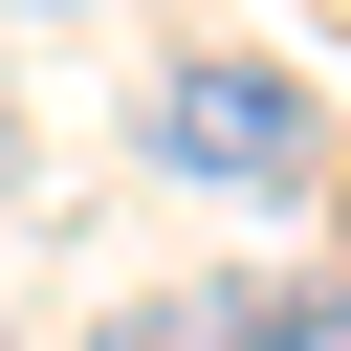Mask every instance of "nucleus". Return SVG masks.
<instances>
[{"mask_svg":"<svg viewBox=\"0 0 351 351\" xmlns=\"http://www.w3.org/2000/svg\"><path fill=\"white\" fill-rule=\"evenodd\" d=\"M154 154H176L197 197H307V154H329V132H307V88H285L263 44H219V66H176V88H154Z\"/></svg>","mask_w":351,"mask_h":351,"instance_id":"1","label":"nucleus"},{"mask_svg":"<svg viewBox=\"0 0 351 351\" xmlns=\"http://www.w3.org/2000/svg\"><path fill=\"white\" fill-rule=\"evenodd\" d=\"M88 351H197V307H110V329H88Z\"/></svg>","mask_w":351,"mask_h":351,"instance_id":"2","label":"nucleus"}]
</instances>
